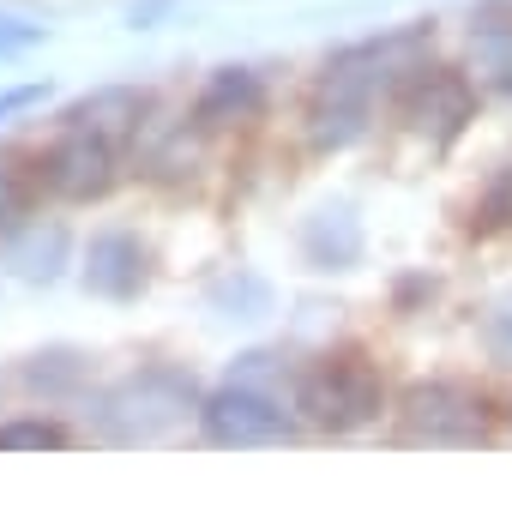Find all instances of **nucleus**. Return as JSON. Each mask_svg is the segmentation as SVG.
I'll return each instance as SVG.
<instances>
[{
	"label": "nucleus",
	"mask_w": 512,
	"mask_h": 512,
	"mask_svg": "<svg viewBox=\"0 0 512 512\" xmlns=\"http://www.w3.org/2000/svg\"><path fill=\"white\" fill-rule=\"evenodd\" d=\"M476 67L512 97V31H506V25H482V31H476Z\"/></svg>",
	"instance_id": "17"
},
{
	"label": "nucleus",
	"mask_w": 512,
	"mask_h": 512,
	"mask_svg": "<svg viewBox=\"0 0 512 512\" xmlns=\"http://www.w3.org/2000/svg\"><path fill=\"white\" fill-rule=\"evenodd\" d=\"M302 253L320 266V272H344V266H356L362 260V223H356V211H320V217H308V229H302Z\"/></svg>",
	"instance_id": "12"
},
{
	"label": "nucleus",
	"mask_w": 512,
	"mask_h": 512,
	"mask_svg": "<svg viewBox=\"0 0 512 512\" xmlns=\"http://www.w3.org/2000/svg\"><path fill=\"white\" fill-rule=\"evenodd\" d=\"M398 428L416 446H476L482 440V398L464 380H416L398 398Z\"/></svg>",
	"instance_id": "4"
},
{
	"label": "nucleus",
	"mask_w": 512,
	"mask_h": 512,
	"mask_svg": "<svg viewBox=\"0 0 512 512\" xmlns=\"http://www.w3.org/2000/svg\"><path fill=\"white\" fill-rule=\"evenodd\" d=\"M43 103V85H13V91H0V121L19 115V109H37Z\"/></svg>",
	"instance_id": "21"
},
{
	"label": "nucleus",
	"mask_w": 512,
	"mask_h": 512,
	"mask_svg": "<svg viewBox=\"0 0 512 512\" xmlns=\"http://www.w3.org/2000/svg\"><path fill=\"white\" fill-rule=\"evenodd\" d=\"M368 115H374V103H356V97H332V91H320L314 109H308V139H314L320 151H344V145H356V139L368 133Z\"/></svg>",
	"instance_id": "13"
},
{
	"label": "nucleus",
	"mask_w": 512,
	"mask_h": 512,
	"mask_svg": "<svg viewBox=\"0 0 512 512\" xmlns=\"http://www.w3.org/2000/svg\"><path fill=\"white\" fill-rule=\"evenodd\" d=\"M199 404H205V398H199L193 374L151 362V368L115 380V386L97 398V428H103L109 440H163V434H175L187 416H199Z\"/></svg>",
	"instance_id": "1"
},
{
	"label": "nucleus",
	"mask_w": 512,
	"mask_h": 512,
	"mask_svg": "<svg viewBox=\"0 0 512 512\" xmlns=\"http://www.w3.org/2000/svg\"><path fill=\"white\" fill-rule=\"evenodd\" d=\"M7 266L25 284H55L67 266V229L61 223H19L7 229Z\"/></svg>",
	"instance_id": "11"
},
{
	"label": "nucleus",
	"mask_w": 512,
	"mask_h": 512,
	"mask_svg": "<svg viewBox=\"0 0 512 512\" xmlns=\"http://www.w3.org/2000/svg\"><path fill=\"white\" fill-rule=\"evenodd\" d=\"M79 380H85V356L67 350V344H61V350H37V356L25 362V386H31V392H49V398H55V392H73Z\"/></svg>",
	"instance_id": "14"
},
{
	"label": "nucleus",
	"mask_w": 512,
	"mask_h": 512,
	"mask_svg": "<svg viewBox=\"0 0 512 512\" xmlns=\"http://www.w3.org/2000/svg\"><path fill=\"white\" fill-rule=\"evenodd\" d=\"M266 103V79L253 67H217L193 103V121L199 127H235V121H253Z\"/></svg>",
	"instance_id": "9"
},
{
	"label": "nucleus",
	"mask_w": 512,
	"mask_h": 512,
	"mask_svg": "<svg viewBox=\"0 0 512 512\" xmlns=\"http://www.w3.org/2000/svg\"><path fill=\"white\" fill-rule=\"evenodd\" d=\"M470 109H476L470 85H464L458 73H446V67H422V73L404 85V121H410V133H422V139H434V145L458 139L464 121H470Z\"/></svg>",
	"instance_id": "7"
},
{
	"label": "nucleus",
	"mask_w": 512,
	"mask_h": 512,
	"mask_svg": "<svg viewBox=\"0 0 512 512\" xmlns=\"http://www.w3.org/2000/svg\"><path fill=\"white\" fill-rule=\"evenodd\" d=\"M115 175H121V145L79 133V127H67V139L43 157V181L61 199H103L115 187Z\"/></svg>",
	"instance_id": "6"
},
{
	"label": "nucleus",
	"mask_w": 512,
	"mask_h": 512,
	"mask_svg": "<svg viewBox=\"0 0 512 512\" xmlns=\"http://www.w3.org/2000/svg\"><path fill=\"white\" fill-rule=\"evenodd\" d=\"M422 55H428V31H392V37L356 43V49H344L338 61H326L320 91H332V97H356V103H374L380 91L410 85V79L422 73Z\"/></svg>",
	"instance_id": "3"
},
{
	"label": "nucleus",
	"mask_w": 512,
	"mask_h": 512,
	"mask_svg": "<svg viewBox=\"0 0 512 512\" xmlns=\"http://www.w3.org/2000/svg\"><path fill=\"white\" fill-rule=\"evenodd\" d=\"M19 211H25V181H19L13 163H0V229H13Z\"/></svg>",
	"instance_id": "19"
},
{
	"label": "nucleus",
	"mask_w": 512,
	"mask_h": 512,
	"mask_svg": "<svg viewBox=\"0 0 512 512\" xmlns=\"http://www.w3.org/2000/svg\"><path fill=\"white\" fill-rule=\"evenodd\" d=\"M37 43H43L37 25H25V19H0V55H25V49H37Z\"/></svg>",
	"instance_id": "20"
},
{
	"label": "nucleus",
	"mask_w": 512,
	"mask_h": 512,
	"mask_svg": "<svg viewBox=\"0 0 512 512\" xmlns=\"http://www.w3.org/2000/svg\"><path fill=\"white\" fill-rule=\"evenodd\" d=\"M470 223H476V235H512V169H500V175L476 193Z\"/></svg>",
	"instance_id": "16"
},
{
	"label": "nucleus",
	"mask_w": 512,
	"mask_h": 512,
	"mask_svg": "<svg viewBox=\"0 0 512 512\" xmlns=\"http://www.w3.org/2000/svg\"><path fill=\"white\" fill-rule=\"evenodd\" d=\"M199 428L211 446H272L290 434V416L278 410L272 392L247 386V380H229L223 392H211L199 404Z\"/></svg>",
	"instance_id": "5"
},
{
	"label": "nucleus",
	"mask_w": 512,
	"mask_h": 512,
	"mask_svg": "<svg viewBox=\"0 0 512 512\" xmlns=\"http://www.w3.org/2000/svg\"><path fill=\"white\" fill-rule=\"evenodd\" d=\"M73 446V434L49 416H19V422H0V452H61Z\"/></svg>",
	"instance_id": "15"
},
{
	"label": "nucleus",
	"mask_w": 512,
	"mask_h": 512,
	"mask_svg": "<svg viewBox=\"0 0 512 512\" xmlns=\"http://www.w3.org/2000/svg\"><path fill=\"white\" fill-rule=\"evenodd\" d=\"M145 109H151L145 91H133V85H103V91H91V97H79V103L67 109V127L121 145L127 133H139V115H145Z\"/></svg>",
	"instance_id": "10"
},
{
	"label": "nucleus",
	"mask_w": 512,
	"mask_h": 512,
	"mask_svg": "<svg viewBox=\"0 0 512 512\" xmlns=\"http://www.w3.org/2000/svg\"><path fill=\"white\" fill-rule=\"evenodd\" d=\"M482 344H488L494 362H512V296H500V302L488 308V320H482Z\"/></svg>",
	"instance_id": "18"
},
{
	"label": "nucleus",
	"mask_w": 512,
	"mask_h": 512,
	"mask_svg": "<svg viewBox=\"0 0 512 512\" xmlns=\"http://www.w3.org/2000/svg\"><path fill=\"white\" fill-rule=\"evenodd\" d=\"M296 404H302V416L320 434H356V428H368L386 410V386H380V374L362 356H332L314 374H302Z\"/></svg>",
	"instance_id": "2"
},
{
	"label": "nucleus",
	"mask_w": 512,
	"mask_h": 512,
	"mask_svg": "<svg viewBox=\"0 0 512 512\" xmlns=\"http://www.w3.org/2000/svg\"><path fill=\"white\" fill-rule=\"evenodd\" d=\"M145 278H151V253H145L139 235H127V229H97L91 235V247H85V284L97 296L127 302V296H139Z\"/></svg>",
	"instance_id": "8"
}]
</instances>
